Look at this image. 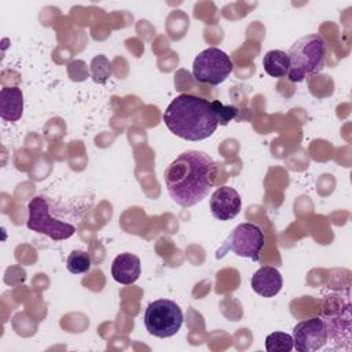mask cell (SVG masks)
Returning <instances> with one entry per match:
<instances>
[{"mask_svg":"<svg viewBox=\"0 0 352 352\" xmlns=\"http://www.w3.org/2000/svg\"><path fill=\"white\" fill-rule=\"evenodd\" d=\"M23 113V94L18 87H4L0 91V117L7 122H15Z\"/></svg>","mask_w":352,"mask_h":352,"instance_id":"obj_12","label":"cell"},{"mask_svg":"<svg viewBox=\"0 0 352 352\" xmlns=\"http://www.w3.org/2000/svg\"><path fill=\"white\" fill-rule=\"evenodd\" d=\"M209 206L214 219L227 221L234 219L241 212L242 199L235 188L230 186H221L213 191Z\"/></svg>","mask_w":352,"mask_h":352,"instance_id":"obj_9","label":"cell"},{"mask_svg":"<svg viewBox=\"0 0 352 352\" xmlns=\"http://www.w3.org/2000/svg\"><path fill=\"white\" fill-rule=\"evenodd\" d=\"M143 322L148 334L158 338H168L180 330L183 312L175 301L160 298L147 305Z\"/></svg>","mask_w":352,"mask_h":352,"instance_id":"obj_4","label":"cell"},{"mask_svg":"<svg viewBox=\"0 0 352 352\" xmlns=\"http://www.w3.org/2000/svg\"><path fill=\"white\" fill-rule=\"evenodd\" d=\"M293 348L298 352H314L323 348L329 340L327 327L322 318L298 322L293 329Z\"/></svg>","mask_w":352,"mask_h":352,"instance_id":"obj_8","label":"cell"},{"mask_svg":"<svg viewBox=\"0 0 352 352\" xmlns=\"http://www.w3.org/2000/svg\"><path fill=\"white\" fill-rule=\"evenodd\" d=\"M264 246V232L253 223L238 224L226 238L221 248L216 252V258H221L227 252H232L239 257L258 261L260 252Z\"/></svg>","mask_w":352,"mask_h":352,"instance_id":"obj_6","label":"cell"},{"mask_svg":"<svg viewBox=\"0 0 352 352\" xmlns=\"http://www.w3.org/2000/svg\"><path fill=\"white\" fill-rule=\"evenodd\" d=\"M92 265V260L88 252L85 250H73L66 260V268L74 275L88 272Z\"/></svg>","mask_w":352,"mask_h":352,"instance_id":"obj_14","label":"cell"},{"mask_svg":"<svg viewBox=\"0 0 352 352\" xmlns=\"http://www.w3.org/2000/svg\"><path fill=\"white\" fill-rule=\"evenodd\" d=\"M250 286L258 296L264 298H271L280 292L283 286V278L278 268L264 265L253 274L250 279Z\"/></svg>","mask_w":352,"mask_h":352,"instance_id":"obj_10","label":"cell"},{"mask_svg":"<svg viewBox=\"0 0 352 352\" xmlns=\"http://www.w3.org/2000/svg\"><path fill=\"white\" fill-rule=\"evenodd\" d=\"M265 349L268 352H290L293 349V337L287 333L274 331L265 337Z\"/></svg>","mask_w":352,"mask_h":352,"instance_id":"obj_15","label":"cell"},{"mask_svg":"<svg viewBox=\"0 0 352 352\" xmlns=\"http://www.w3.org/2000/svg\"><path fill=\"white\" fill-rule=\"evenodd\" d=\"M162 120L173 135L188 142L212 136L219 125L212 102L191 94L176 96L165 109Z\"/></svg>","mask_w":352,"mask_h":352,"instance_id":"obj_2","label":"cell"},{"mask_svg":"<svg viewBox=\"0 0 352 352\" xmlns=\"http://www.w3.org/2000/svg\"><path fill=\"white\" fill-rule=\"evenodd\" d=\"M140 258L132 253L118 254L111 264V276L121 285H132L140 276Z\"/></svg>","mask_w":352,"mask_h":352,"instance_id":"obj_11","label":"cell"},{"mask_svg":"<svg viewBox=\"0 0 352 352\" xmlns=\"http://www.w3.org/2000/svg\"><path fill=\"white\" fill-rule=\"evenodd\" d=\"M28 210H29V217H28L26 226L29 230L34 232L44 234L54 241L67 239L76 232V227L73 224L54 219L50 214L48 202L41 195L30 199L28 205Z\"/></svg>","mask_w":352,"mask_h":352,"instance_id":"obj_7","label":"cell"},{"mask_svg":"<svg viewBox=\"0 0 352 352\" xmlns=\"http://www.w3.org/2000/svg\"><path fill=\"white\" fill-rule=\"evenodd\" d=\"M234 69V63L227 52L217 47L201 51L192 62V76L197 81L209 85L224 82Z\"/></svg>","mask_w":352,"mask_h":352,"instance_id":"obj_5","label":"cell"},{"mask_svg":"<svg viewBox=\"0 0 352 352\" xmlns=\"http://www.w3.org/2000/svg\"><path fill=\"white\" fill-rule=\"evenodd\" d=\"M214 162L209 154L187 150L165 169L164 180L170 198L183 208L201 202L213 187Z\"/></svg>","mask_w":352,"mask_h":352,"instance_id":"obj_1","label":"cell"},{"mask_svg":"<svg viewBox=\"0 0 352 352\" xmlns=\"http://www.w3.org/2000/svg\"><path fill=\"white\" fill-rule=\"evenodd\" d=\"M263 66L268 76L282 78L289 74L290 60L287 52L282 50H271L263 58Z\"/></svg>","mask_w":352,"mask_h":352,"instance_id":"obj_13","label":"cell"},{"mask_svg":"<svg viewBox=\"0 0 352 352\" xmlns=\"http://www.w3.org/2000/svg\"><path fill=\"white\" fill-rule=\"evenodd\" d=\"M290 69L289 80L300 82L305 77L323 70L326 65L327 44L319 34H308L298 38L287 51Z\"/></svg>","mask_w":352,"mask_h":352,"instance_id":"obj_3","label":"cell"},{"mask_svg":"<svg viewBox=\"0 0 352 352\" xmlns=\"http://www.w3.org/2000/svg\"><path fill=\"white\" fill-rule=\"evenodd\" d=\"M212 109H213L220 125H227L231 120H234L236 117V113H238L235 106H227V104L221 103L220 100H213Z\"/></svg>","mask_w":352,"mask_h":352,"instance_id":"obj_16","label":"cell"}]
</instances>
